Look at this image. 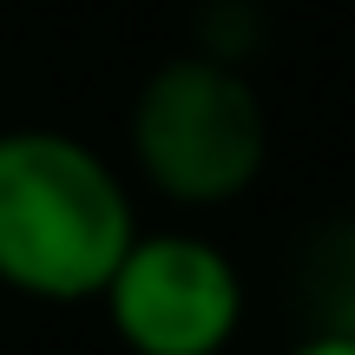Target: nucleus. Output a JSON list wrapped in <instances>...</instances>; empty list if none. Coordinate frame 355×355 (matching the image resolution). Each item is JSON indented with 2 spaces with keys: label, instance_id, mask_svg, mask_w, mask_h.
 Masks as SVG:
<instances>
[{
  "label": "nucleus",
  "instance_id": "obj_4",
  "mask_svg": "<svg viewBox=\"0 0 355 355\" xmlns=\"http://www.w3.org/2000/svg\"><path fill=\"white\" fill-rule=\"evenodd\" d=\"M296 290H303V316L316 322L309 336L355 343V217H336L303 243Z\"/></svg>",
  "mask_w": 355,
  "mask_h": 355
},
{
  "label": "nucleus",
  "instance_id": "obj_6",
  "mask_svg": "<svg viewBox=\"0 0 355 355\" xmlns=\"http://www.w3.org/2000/svg\"><path fill=\"white\" fill-rule=\"evenodd\" d=\"M290 355H355V343H343V336H303Z\"/></svg>",
  "mask_w": 355,
  "mask_h": 355
},
{
  "label": "nucleus",
  "instance_id": "obj_2",
  "mask_svg": "<svg viewBox=\"0 0 355 355\" xmlns=\"http://www.w3.org/2000/svg\"><path fill=\"white\" fill-rule=\"evenodd\" d=\"M125 139L139 178L184 211L237 204L270 165V112L257 79L204 53H178L145 73Z\"/></svg>",
  "mask_w": 355,
  "mask_h": 355
},
{
  "label": "nucleus",
  "instance_id": "obj_5",
  "mask_svg": "<svg viewBox=\"0 0 355 355\" xmlns=\"http://www.w3.org/2000/svg\"><path fill=\"white\" fill-rule=\"evenodd\" d=\"M263 46H270V13H263V0H204V7H198L191 53L250 73V60H257Z\"/></svg>",
  "mask_w": 355,
  "mask_h": 355
},
{
  "label": "nucleus",
  "instance_id": "obj_3",
  "mask_svg": "<svg viewBox=\"0 0 355 355\" xmlns=\"http://www.w3.org/2000/svg\"><path fill=\"white\" fill-rule=\"evenodd\" d=\"M99 303L132 355H224L243 322V277L211 237L139 230Z\"/></svg>",
  "mask_w": 355,
  "mask_h": 355
},
{
  "label": "nucleus",
  "instance_id": "obj_1",
  "mask_svg": "<svg viewBox=\"0 0 355 355\" xmlns=\"http://www.w3.org/2000/svg\"><path fill=\"white\" fill-rule=\"evenodd\" d=\"M139 237L125 178L53 125L0 132V283L33 303H92Z\"/></svg>",
  "mask_w": 355,
  "mask_h": 355
}]
</instances>
